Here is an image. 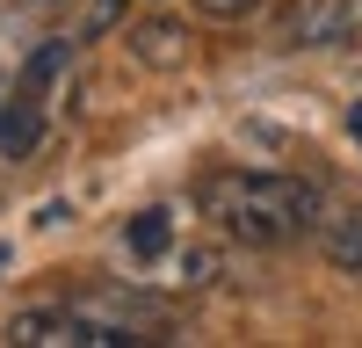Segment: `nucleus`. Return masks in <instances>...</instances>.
<instances>
[{"mask_svg": "<svg viewBox=\"0 0 362 348\" xmlns=\"http://www.w3.org/2000/svg\"><path fill=\"white\" fill-rule=\"evenodd\" d=\"M196 211L239 247H290L319 232L326 196L305 174H276V167H210L196 182Z\"/></svg>", "mask_w": 362, "mask_h": 348, "instance_id": "f257e3e1", "label": "nucleus"}, {"mask_svg": "<svg viewBox=\"0 0 362 348\" xmlns=\"http://www.w3.org/2000/svg\"><path fill=\"white\" fill-rule=\"evenodd\" d=\"M44 145V102L0 95V160H29Z\"/></svg>", "mask_w": 362, "mask_h": 348, "instance_id": "f03ea898", "label": "nucleus"}, {"mask_svg": "<svg viewBox=\"0 0 362 348\" xmlns=\"http://www.w3.org/2000/svg\"><path fill=\"white\" fill-rule=\"evenodd\" d=\"M189 44H196V37H189L181 22H167V15L131 29V58H138V66H153V73H174L181 58H189Z\"/></svg>", "mask_w": 362, "mask_h": 348, "instance_id": "7ed1b4c3", "label": "nucleus"}, {"mask_svg": "<svg viewBox=\"0 0 362 348\" xmlns=\"http://www.w3.org/2000/svg\"><path fill=\"white\" fill-rule=\"evenodd\" d=\"M319 247H326V261H334V269L362 276V203H341V211L319 218Z\"/></svg>", "mask_w": 362, "mask_h": 348, "instance_id": "20e7f679", "label": "nucleus"}, {"mask_svg": "<svg viewBox=\"0 0 362 348\" xmlns=\"http://www.w3.org/2000/svg\"><path fill=\"white\" fill-rule=\"evenodd\" d=\"M73 66V37H51V44H37L29 51V66H22V80H15V95H29V102H44L51 95V80Z\"/></svg>", "mask_w": 362, "mask_h": 348, "instance_id": "39448f33", "label": "nucleus"}, {"mask_svg": "<svg viewBox=\"0 0 362 348\" xmlns=\"http://www.w3.org/2000/svg\"><path fill=\"white\" fill-rule=\"evenodd\" d=\"M124 247H131L138 261H160V254L174 247V218H167V211H138V218L124 225Z\"/></svg>", "mask_w": 362, "mask_h": 348, "instance_id": "423d86ee", "label": "nucleus"}, {"mask_svg": "<svg viewBox=\"0 0 362 348\" xmlns=\"http://www.w3.org/2000/svg\"><path fill=\"white\" fill-rule=\"evenodd\" d=\"M181 269H189L181 283H196V290H203V283H218V276H225V254H218V247H189V254H181Z\"/></svg>", "mask_w": 362, "mask_h": 348, "instance_id": "0eeeda50", "label": "nucleus"}, {"mask_svg": "<svg viewBox=\"0 0 362 348\" xmlns=\"http://www.w3.org/2000/svg\"><path fill=\"white\" fill-rule=\"evenodd\" d=\"M131 0H87V22H80V37H109L116 22H124Z\"/></svg>", "mask_w": 362, "mask_h": 348, "instance_id": "6e6552de", "label": "nucleus"}, {"mask_svg": "<svg viewBox=\"0 0 362 348\" xmlns=\"http://www.w3.org/2000/svg\"><path fill=\"white\" fill-rule=\"evenodd\" d=\"M196 8H203L210 22H239V15H254L261 0H196Z\"/></svg>", "mask_w": 362, "mask_h": 348, "instance_id": "1a4fd4ad", "label": "nucleus"}, {"mask_svg": "<svg viewBox=\"0 0 362 348\" xmlns=\"http://www.w3.org/2000/svg\"><path fill=\"white\" fill-rule=\"evenodd\" d=\"M348 138H355V145H362V95H355V102H348Z\"/></svg>", "mask_w": 362, "mask_h": 348, "instance_id": "9d476101", "label": "nucleus"}, {"mask_svg": "<svg viewBox=\"0 0 362 348\" xmlns=\"http://www.w3.org/2000/svg\"><path fill=\"white\" fill-rule=\"evenodd\" d=\"M0 269H8V240H0Z\"/></svg>", "mask_w": 362, "mask_h": 348, "instance_id": "9b49d317", "label": "nucleus"}]
</instances>
